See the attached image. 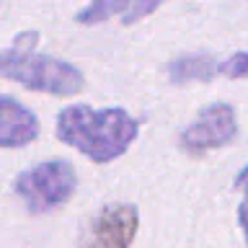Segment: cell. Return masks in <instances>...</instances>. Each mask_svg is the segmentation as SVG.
<instances>
[{
    "mask_svg": "<svg viewBox=\"0 0 248 248\" xmlns=\"http://www.w3.org/2000/svg\"><path fill=\"white\" fill-rule=\"evenodd\" d=\"M54 135L62 145L73 147L98 166H106L132 147L140 135V122L119 106L93 108L88 104H70L60 108Z\"/></svg>",
    "mask_w": 248,
    "mask_h": 248,
    "instance_id": "obj_1",
    "label": "cell"
},
{
    "mask_svg": "<svg viewBox=\"0 0 248 248\" xmlns=\"http://www.w3.org/2000/svg\"><path fill=\"white\" fill-rule=\"evenodd\" d=\"M0 78L16 80L23 88L46 96L70 98L85 88L83 70L67 60L52 57L39 52H21V49H0Z\"/></svg>",
    "mask_w": 248,
    "mask_h": 248,
    "instance_id": "obj_2",
    "label": "cell"
},
{
    "mask_svg": "<svg viewBox=\"0 0 248 248\" xmlns=\"http://www.w3.org/2000/svg\"><path fill=\"white\" fill-rule=\"evenodd\" d=\"M78 189V173L70 160L34 163L13 178V194L31 215H46L65 207Z\"/></svg>",
    "mask_w": 248,
    "mask_h": 248,
    "instance_id": "obj_3",
    "label": "cell"
},
{
    "mask_svg": "<svg viewBox=\"0 0 248 248\" xmlns=\"http://www.w3.org/2000/svg\"><path fill=\"white\" fill-rule=\"evenodd\" d=\"M238 137V114L235 106L228 101H215L199 108V114L178 132V147L191 155L202 158L207 153L222 150Z\"/></svg>",
    "mask_w": 248,
    "mask_h": 248,
    "instance_id": "obj_4",
    "label": "cell"
},
{
    "mask_svg": "<svg viewBox=\"0 0 248 248\" xmlns=\"http://www.w3.org/2000/svg\"><path fill=\"white\" fill-rule=\"evenodd\" d=\"M140 230V209L127 202H111L88 220L78 248H129Z\"/></svg>",
    "mask_w": 248,
    "mask_h": 248,
    "instance_id": "obj_5",
    "label": "cell"
},
{
    "mask_svg": "<svg viewBox=\"0 0 248 248\" xmlns=\"http://www.w3.org/2000/svg\"><path fill=\"white\" fill-rule=\"evenodd\" d=\"M39 132H42V124L36 114L13 96L0 93V147L3 150L26 147L39 137Z\"/></svg>",
    "mask_w": 248,
    "mask_h": 248,
    "instance_id": "obj_6",
    "label": "cell"
},
{
    "mask_svg": "<svg viewBox=\"0 0 248 248\" xmlns=\"http://www.w3.org/2000/svg\"><path fill=\"white\" fill-rule=\"evenodd\" d=\"M215 75H220V62L207 52H189L178 54L168 62V78L173 85L186 83H207Z\"/></svg>",
    "mask_w": 248,
    "mask_h": 248,
    "instance_id": "obj_7",
    "label": "cell"
},
{
    "mask_svg": "<svg viewBox=\"0 0 248 248\" xmlns=\"http://www.w3.org/2000/svg\"><path fill=\"white\" fill-rule=\"evenodd\" d=\"M129 8V0H96V3H88L83 5L80 11L75 13V21L80 26H96V23H104V21H111V18H119L127 13Z\"/></svg>",
    "mask_w": 248,
    "mask_h": 248,
    "instance_id": "obj_8",
    "label": "cell"
},
{
    "mask_svg": "<svg viewBox=\"0 0 248 248\" xmlns=\"http://www.w3.org/2000/svg\"><path fill=\"white\" fill-rule=\"evenodd\" d=\"M220 75L230 78V80H240L248 78V52H235L228 60L220 62Z\"/></svg>",
    "mask_w": 248,
    "mask_h": 248,
    "instance_id": "obj_9",
    "label": "cell"
},
{
    "mask_svg": "<svg viewBox=\"0 0 248 248\" xmlns=\"http://www.w3.org/2000/svg\"><path fill=\"white\" fill-rule=\"evenodd\" d=\"M160 8V3H129V8H127V13L122 16V23H137V21H142V18H147L150 13H155Z\"/></svg>",
    "mask_w": 248,
    "mask_h": 248,
    "instance_id": "obj_10",
    "label": "cell"
},
{
    "mask_svg": "<svg viewBox=\"0 0 248 248\" xmlns=\"http://www.w3.org/2000/svg\"><path fill=\"white\" fill-rule=\"evenodd\" d=\"M238 225H240V232H243V240L248 246V197H243V202L238 207Z\"/></svg>",
    "mask_w": 248,
    "mask_h": 248,
    "instance_id": "obj_11",
    "label": "cell"
},
{
    "mask_svg": "<svg viewBox=\"0 0 248 248\" xmlns=\"http://www.w3.org/2000/svg\"><path fill=\"white\" fill-rule=\"evenodd\" d=\"M235 189L243 194V197H248V163L235 173Z\"/></svg>",
    "mask_w": 248,
    "mask_h": 248,
    "instance_id": "obj_12",
    "label": "cell"
}]
</instances>
